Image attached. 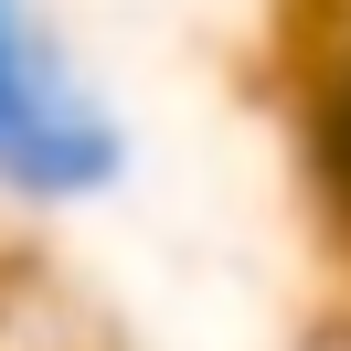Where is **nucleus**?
<instances>
[{
  "instance_id": "nucleus-1",
  "label": "nucleus",
  "mask_w": 351,
  "mask_h": 351,
  "mask_svg": "<svg viewBox=\"0 0 351 351\" xmlns=\"http://www.w3.org/2000/svg\"><path fill=\"white\" fill-rule=\"evenodd\" d=\"M117 171V138L86 96H64V75L32 64L11 0H0V181L22 192H86V181Z\"/></svg>"
}]
</instances>
